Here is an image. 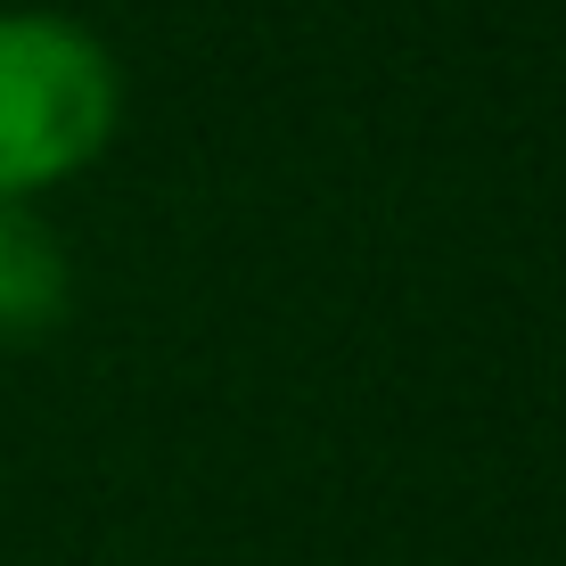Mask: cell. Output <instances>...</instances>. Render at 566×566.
Listing matches in <instances>:
<instances>
[{
	"mask_svg": "<svg viewBox=\"0 0 566 566\" xmlns=\"http://www.w3.org/2000/svg\"><path fill=\"white\" fill-rule=\"evenodd\" d=\"M124 124V74L66 9H0V198L91 172Z\"/></svg>",
	"mask_w": 566,
	"mask_h": 566,
	"instance_id": "obj_1",
	"label": "cell"
},
{
	"mask_svg": "<svg viewBox=\"0 0 566 566\" xmlns=\"http://www.w3.org/2000/svg\"><path fill=\"white\" fill-rule=\"evenodd\" d=\"M74 304V263L42 222V206L0 198V345H33L66 321Z\"/></svg>",
	"mask_w": 566,
	"mask_h": 566,
	"instance_id": "obj_2",
	"label": "cell"
}]
</instances>
